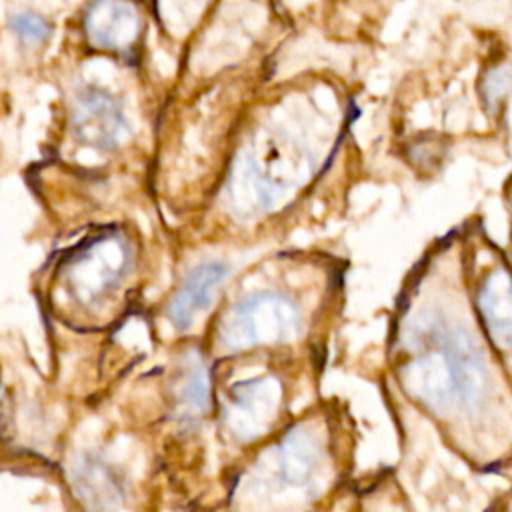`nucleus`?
<instances>
[{"label": "nucleus", "mask_w": 512, "mask_h": 512, "mask_svg": "<svg viewBox=\"0 0 512 512\" xmlns=\"http://www.w3.org/2000/svg\"><path fill=\"white\" fill-rule=\"evenodd\" d=\"M480 364L472 344L460 336L440 338V346L408 364L406 386L426 402L472 398L480 388Z\"/></svg>", "instance_id": "f257e3e1"}, {"label": "nucleus", "mask_w": 512, "mask_h": 512, "mask_svg": "<svg viewBox=\"0 0 512 512\" xmlns=\"http://www.w3.org/2000/svg\"><path fill=\"white\" fill-rule=\"evenodd\" d=\"M300 316L290 300L264 292L238 302L220 324V338L228 348L242 350L258 344L292 340Z\"/></svg>", "instance_id": "f03ea898"}, {"label": "nucleus", "mask_w": 512, "mask_h": 512, "mask_svg": "<svg viewBox=\"0 0 512 512\" xmlns=\"http://www.w3.org/2000/svg\"><path fill=\"white\" fill-rule=\"evenodd\" d=\"M70 126L82 146L114 150L128 138V120L120 102L100 86H82L72 102Z\"/></svg>", "instance_id": "7ed1b4c3"}, {"label": "nucleus", "mask_w": 512, "mask_h": 512, "mask_svg": "<svg viewBox=\"0 0 512 512\" xmlns=\"http://www.w3.org/2000/svg\"><path fill=\"white\" fill-rule=\"evenodd\" d=\"M128 264V248L116 236L94 240L68 268L72 290L82 298H94L108 290Z\"/></svg>", "instance_id": "20e7f679"}, {"label": "nucleus", "mask_w": 512, "mask_h": 512, "mask_svg": "<svg viewBox=\"0 0 512 512\" xmlns=\"http://www.w3.org/2000/svg\"><path fill=\"white\" fill-rule=\"evenodd\" d=\"M88 38L106 50L126 52L140 34V18L126 0H96L84 20Z\"/></svg>", "instance_id": "39448f33"}, {"label": "nucleus", "mask_w": 512, "mask_h": 512, "mask_svg": "<svg viewBox=\"0 0 512 512\" xmlns=\"http://www.w3.org/2000/svg\"><path fill=\"white\" fill-rule=\"evenodd\" d=\"M226 272V266L220 262H204L188 272L168 306V318L178 330H186L194 318L210 306Z\"/></svg>", "instance_id": "423d86ee"}, {"label": "nucleus", "mask_w": 512, "mask_h": 512, "mask_svg": "<svg viewBox=\"0 0 512 512\" xmlns=\"http://www.w3.org/2000/svg\"><path fill=\"white\" fill-rule=\"evenodd\" d=\"M478 306L492 338L502 344H512V278L496 270L484 284Z\"/></svg>", "instance_id": "0eeeda50"}, {"label": "nucleus", "mask_w": 512, "mask_h": 512, "mask_svg": "<svg viewBox=\"0 0 512 512\" xmlns=\"http://www.w3.org/2000/svg\"><path fill=\"white\" fill-rule=\"evenodd\" d=\"M12 34L16 38H20L22 42L26 44H42L48 40L50 36V26L48 22L40 16V14H34V12H18L10 18L8 22Z\"/></svg>", "instance_id": "6e6552de"}, {"label": "nucleus", "mask_w": 512, "mask_h": 512, "mask_svg": "<svg viewBox=\"0 0 512 512\" xmlns=\"http://www.w3.org/2000/svg\"><path fill=\"white\" fill-rule=\"evenodd\" d=\"M204 402H206V380H204V372L198 368L188 378V384L182 394V404L186 406L188 412H196L204 408Z\"/></svg>", "instance_id": "1a4fd4ad"}]
</instances>
